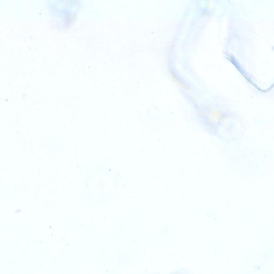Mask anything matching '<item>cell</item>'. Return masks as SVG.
<instances>
[{"label":"cell","instance_id":"6da1fadb","mask_svg":"<svg viewBox=\"0 0 274 274\" xmlns=\"http://www.w3.org/2000/svg\"><path fill=\"white\" fill-rule=\"evenodd\" d=\"M169 73H170V76L171 77V78L174 79V80L177 83V84H178L181 87H182L183 88L185 89L186 90H188V87H187V86L183 82H182V81L176 76V75L174 73V72H173L171 70H170Z\"/></svg>","mask_w":274,"mask_h":274}]
</instances>
